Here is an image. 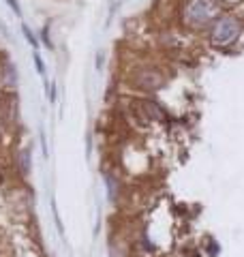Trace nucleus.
Returning a JSON list of instances; mask_svg holds the SVG:
<instances>
[{
    "label": "nucleus",
    "instance_id": "obj_5",
    "mask_svg": "<svg viewBox=\"0 0 244 257\" xmlns=\"http://www.w3.org/2000/svg\"><path fill=\"white\" fill-rule=\"evenodd\" d=\"M7 3H9V5H11V9H13L15 13H18V15L22 13V11H20V5H18V0H7Z\"/></svg>",
    "mask_w": 244,
    "mask_h": 257
},
{
    "label": "nucleus",
    "instance_id": "obj_4",
    "mask_svg": "<svg viewBox=\"0 0 244 257\" xmlns=\"http://www.w3.org/2000/svg\"><path fill=\"white\" fill-rule=\"evenodd\" d=\"M35 64H37V71H39L41 75H43L45 69H43V62H41V56H39V54H35Z\"/></svg>",
    "mask_w": 244,
    "mask_h": 257
},
{
    "label": "nucleus",
    "instance_id": "obj_6",
    "mask_svg": "<svg viewBox=\"0 0 244 257\" xmlns=\"http://www.w3.org/2000/svg\"><path fill=\"white\" fill-rule=\"evenodd\" d=\"M233 3H238V0H233Z\"/></svg>",
    "mask_w": 244,
    "mask_h": 257
},
{
    "label": "nucleus",
    "instance_id": "obj_2",
    "mask_svg": "<svg viewBox=\"0 0 244 257\" xmlns=\"http://www.w3.org/2000/svg\"><path fill=\"white\" fill-rule=\"evenodd\" d=\"M240 30H242V24H240L238 20H233V18H225V20H221V22L216 24L212 39H214V43L225 45V43L233 41V39L240 35Z\"/></svg>",
    "mask_w": 244,
    "mask_h": 257
},
{
    "label": "nucleus",
    "instance_id": "obj_1",
    "mask_svg": "<svg viewBox=\"0 0 244 257\" xmlns=\"http://www.w3.org/2000/svg\"><path fill=\"white\" fill-rule=\"evenodd\" d=\"M218 13V7L212 0H193L186 7V20L191 24H206L210 20H214Z\"/></svg>",
    "mask_w": 244,
    "mask_h": 257
},
{
    "label": "nucleus",
    "instance_id": "obj_3",
    "mask_svg": "<svg viewBox=\"0 0 244 257\" xmlns=\"http://www.w3.org/2000/svg\"><path fill=\"white\" fill-rule=\"evenodd\" d=\"M22 30H24V37L28 39V43H30L32 47H37V39H35V35H32V32H30V28H28V26H24Z\"/></svg>",
    "mask_w": 244,
    "mask_h": 257
}]
</instances>
